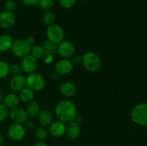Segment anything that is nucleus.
<instances>
[{"instance_id": "obj_1", "label": "nucleus", "mask_w": 147, "mask_h": 146, "mask_svg": "<svg viewBox=\"0 0 147 146\" xmlns=\"http://www.w3.org/2000/svg\"><path fill=\"white\" fill-rule=\"evenodd\" d=\"M55 113L57 120L67 123L75 120L77 116L78 110L74 102L65 99L60 100L56 104Z\"/></svg>"}, {"instance_id": "obj_2", "label": "nucleus", "mask_w": 147, "mask_h": 146, "mask_svg": "<svg viewBox=\"0 0 147 146\" xmlns=\"http://www.w3.org/2000/svg\"><path fill=\"white\" fill-rule=\"evenodd\" d=\"M81 64L88 72H96L101 67L102 62L98 54L93 52H88L82 56Z\"/></svg>"}, {"instance_id": "obj_3", "label": "nucleus", "mask_w": 147, "mask_h": 146, "mask_svg": "<svg viewBox=\"0 0 147 146\" xmlns=\"http://www.w3.org/2000/svg\"><path fill=\"white\" fill-rule=\"evenodd\" d=\"M131 120L139 126L147 125V104L142 102L133 107L131 113Z\"/></svg>"}, {"instance_id": "obj_4", "label": "nucleus", "mask_w": 147, "mask_h": 146, "mask_svg": "<svg viewBox=\"0 0 147 146\" xmlns=\"http://www.w3.org/2000/svg\"><path fill=\"white\" fill-rule=\"evenodd\" d=\"M26 79V86L34 92H40L45 87V80L40 74L33 72L27 74Z\"/></svg>"}, {"instance_id": "obj_5", "label": "nucleus", "mask_w": 147, "mask_h": 146, "mask_svg": "<svg viewBox=\"0 0 147 146\" xmlns=\"http://www.w3.org/2000/svg\"><path fill=\"white\" fill-rule=\"evenodd\" d=\"M46 37L47 40L58 44L59 43L63 41L64 38V30L63 27L59 24H53L48 26L46 29Z\"/></svg>"}, {"instance_id": "obj_6", "label": "nucleus", "mask_w": 147, "mask_h": 146, "mask_svg": "<svg viewBox=\"0 0 147 146\" xmlns=\"http://www.w3.org/2000/svg\"><path fill=\"white\" fill-rule=\"evenodd\" d=\"M31 46L24 39H17L13 42L11 46L12 53L18 58H22L30 54Z\"/></svg>"}, {"instance_id": "obj_7", "label": "nucleus", "mask_w": 147, "mask_h": 146, "mask_svg": "<svg viewBox=\"0 0 147 146\" xmlns=\"http://www.w3.org/2000/svg\"><path fill=\"white\" fill-rule=\"evenodd\" d=\"M9 116L13 123L22 125L24 124V122L29 118L25 110L19 106L10 108L9 110Z\"/></svg>"}, {"instance_id": "obj_8", "label": "nucleus", "mask_w": 147, "mask_h": 146, "mask_svg": "<svg viewBox=\"0 0 147 146\" xmlns=\"http://www.w3.org/2000/svg\"><path fill=\"white\" fill-rule=\"evenodd\" d=\"M20 66L22 67V71L27 74H31L35 72L36 70L38 67V61L31 54H28L26 57H23Z\"/></svg>"}, {"instance_id": "obj_9", "label": "nucleus", "mask_w": 147, "mask_h": 146, "mask_svg": "<svg viewBox=\"0 0 147 146\" xmlns=\"http://www.w3.org/2000/svg\"><path fill=\"white\" fill-rule=\"evenodd\" d=\"M9 138L14 141H20L26 135V129L22 124L14 123L9 126L7 131Z\"/></svg>"}, {"instance_id": "obj_10", "label": "nucleus", "mask_w": 147, "mask_h": 146, "mask_svg": "<svg viewBox=\"0 0 147 146\" xmlns=\"http://www.w3.org/2000/svg\"><path fill=\"white\" fill-rule=\"evenodd\" d=\"M75 46L70 41H62L57 44V54L63 59H69L75 54Z\"/></svg>"}, {"instance_id": "obj_11", "label": "nucleus", "mask_w": 147, "mask_h": 146, "mask_svg": "<svg viewBox=\"0 0 147 146\" xmlns=\"http://www.w3.org/2000/svg\"><path fill=\"white\" fill-rule=\"evenodd\" d=\"M55 72L59 75H66L73 71V64L69 59H61L55 63Z\"/></svg>"}, {"instance_id": "obj_12", "label": "nucleus", "mask_w": 147, "mask_h": 146, "mask_svg": "<svg viewBox=\"0 0 147 146\" xmlns=\"http://www.w3.org/2000/svg\"><path fill=\"white\" fill-rule=\"evenodd\" d=\"M16 22L15 14L13 12L4 11L0 13V27L4 29H9L14 27Z\"/></svg>"}, {"instance_id": "obj_13", "label": "nucleus", "mask_w": 147, "mask_h": 146, "mask_svg": "<svg viewBox=\"0 0 147 146\" xmlns=\"http://www.w3.org/2000/svg\"><path fill=\"white\" fill-rule=\"evenodd\" d=\"M48 127V133L53 137H60L65 134L66 124L60 120L52 122Z\"/></svg>"}, {"instance_id": "obj_14", "label": "nucleus", "mask_w": 147, "mask_h": 146, "mask_svg": "<svg viewBox=\"0 0 147 146\" xmlns=\"http://www.w3.org/2000/svg\"><path fill=\"white\" fill-rule=\"evenodd\" d=\"M80 133H81V130H80L79 123H76L74 120L67 123V125H66L65 134L68 138L71 140H76L79 137Z\"/></svg>"}, {"instance_id": "obj_15", "label": "nucleus", "mask_w": 147, "mask_h": 146, "mask_svg": "<svg viewBox=\"0 0 147 146\" xmlns=\"http://www.w3.org/2000/svg\"><path fill=\"white\" fill-rule=\"evenodd\" d=\"M77 90V86L75 83L72 82H65L60 85L59 90L63 97L69 98L73 97L76 94Z\"/></svg>"}, {"instance_id": "obj_16", "label": "nucleus", "mask_w": 147, "mask_h": 146, "mask_svg": "<svg viewBox=\"0 0 147 146\" xmlns=\"http://www.w3.org/2000/svg\"><path fill=\"white\" fill-rule=\"evenodd\" d=\"M26 86V79L23 74L14 75L10 80L9 87L14 92H19Z\"/></svg>"}, {"instance_id": "obj_17", "label": "nucleus", "mask_w": 147, "mask_h": 146, "mask_svg": "<svg viewBox=\"0 0 147 146\" xmlns=\"http://www.w3.org/2000/svg\"><path fill=\"white\" fill-rule=\"evenodd\" d=\"M38 120L42 127H47L52 123L53 120V114L48 109L40 110L38 115Z\"/></svg>"}, {"instance_id": "obj_18", "label": "nucleus", "mask_w": 147, "mask_h": 146, "mask_svg": "<svg viewBox=\"0 0 147 146\" xmlns=\"http://www.w3.org/2000/svg\"><path fill=\"white\" fill-rule=\"evenodd\" d=\"M19 98L20 101L24 103H29L32 101L34 97V92L25 86L19 91Z\"/></svg>"}, {"instance_id": "obj_19", "label": "nucleus", "mask_w": 147, "mask_h": 146, "mask_svg": "<svg viewBox=\"0 0 147 146\" xmlns=\"http://www.w3.org/2000/svg\"><path fill=\"white\" fill-rule=\"evenodd\" d=\"M13 39L9 34H4L0 35V52H6L11 48Z\"/></svg>"}, {"instance_id": "obj_20", "label": "nucleus", "mask_w": 147, "mask_h": 146, "mask_svg": "<svg viewBox=\"0 0 147 146\" xmlns=\"http://www.w3.org/2000/svg\"><path fill=\"white\" fill-rule=\"evenodd\" d=\"M20 102V100L18 94L15 93H9L4 97L2 103L8 108H11V107L18 106Z\"/></svg>"}, {"instance_id": "obj_21", "label": "nucleus", "mask_w": 147, "mask_h": 146, "mask_svg": "<svg viewBox=\"0 0 147 146\" xmlns=\"http://www.w3.org/2000/svg\"><path fill=\"white\" fill-rule=\"evenodd\" d=\"M26 113L28 117L30 118H35L38 116L40 112V106L39 103L36 101H31L27 103V106L26 107Z\"/></svg>"}, {"instance_id": "obj_22", "label": "nucleus", "mask_w": 147, "mask_h": 146, "mask_svg": "<svg viewBox=\"0 0 147 146\" xmlns=\"http://www.w3.org/2000/svg\"><path fill=\"white\" fill-rule=\"evenodd\" d=\"M30 54H31L32 56L35 57L37 60H38V59L44 58L45 55V52L42 46L38 45V44H34V45L31 46Z\"/></svg>"}, {"instance_id": "obj_23", "label": "nucleus", "mask_w": 147, "mask_h": 146, "mask_svg": "<svg viewBox=\"0 0 147 146\" xmlns=\"http://www.w3.org/2000/svg\"><path fill=\"white\" fill-rule=\"evenodd\" d=\"M42 46L44 49L45 54H51L53 56L54 54H57V44H54L48 40H45Z\"/></svg>"}, {"instance_id": "obj_24", "label": "nucleus", "mask_w": 147, "mask_h": 146, "mask_svg": "<svg viewBox=\"0 0 147 146\" xmlns=\"http://www.w3.org/2000/svg\"><path fill=\"white\" fill-rule=\"evenodd\" d=\"M48 131L46 130L45 127H37L34 132V136L38 141H44L48 136Z\"/></svg>"}, {"instance_id": "obj_25", "label": "nucleus", "mask_w": 147, "mask_h": 146, "mask_svg": "<svg viewBox=\"0 0 147 146\" xmlns=\"http://www.w3.org/2000/svg\"><path fill=\"white\" fill-rule=\"evenodd\" d=\"M42 19L43 23H44L46 26L48 27V26H50L52 25V24H55L56 17L53 12H52V11H47V12L43 15Z\"/></svg>"}, {"instance_id": "obj_26", "label": "nucleus", "mask_w": 147, "mask_h": 146, "mask_svg": "<svg viewBox=\"0 0 147 146\" xmlns=\"http://www.w3.org/2000/svg\"><path fill=\"white\" fill-rule=\"evenodd\" d=\"M9 74V65L4 61H0V79L7 77Z\"/></svg>"}, {"instance_id": "obj_27", "label": "nucleus", "mask_w": 147, "mask_h": 146, "mask_svg": "<svg viewBox=\"0 0 147 146\" xmlns=\"http://www.w3.org/2000/svg\"><path fill=\"white\" fill-rule=\"evenodd\" d=\"M55 0H39L37 4L42 9L48 10L53 7Z\"/></svg>"}, {"instance_id": "obj_28", "label": "nucleus", "mask_w": 147, "mask_h": 146, "mask_svg": "<svg viewBox=\"0 0 147 146\" xmlns=\"http://www.w3.org/2000/svg\"><path fill=\"white\" fill-rule=\"evenodd\" d=\"M9 108L3 103L0 104V123L4 121L9 116Z\"/></svg>"}, {"instance_id": "obj_29", "label": "nucleus", "mask_w": 147, "mask_h": 146, "mask_svg": "<svg viewBox=\"0 0 147 146\" xmlns=\"http://www.w3.org/2000/svg\"><path fill=\"white\" fill-rule=\"evenodd\" d=\"M4 7L6 9L5 11L14 13L17 9V2L15 0H7L4 4Z\"/></svg>"}, {"instance_id": "obj_30", "label": "nucleus", "mask_w": 147, "mask_h": 146, "mask_svg": "<svg viewBox=\"0 0 147 146\" xmlns=\"http://www.w3.org/2000/svg\"><path fill=\"white\" fill-rule=\"evenodd\" d=\"M60 7L64 9H70L76 4V0H58Z\"/></svg>"}, {"instance_id": "obj_31", "label": "nucleus", "mask_w": 147, "mask_h": 146, "mask_svg": "<svg viewBox=\"0 0 147 146\" xmlns=\"http://www.w3.org/2000/svg\"><path fill=\"white\" fill-rule=\"evenodd\" d=\"M22 67L20 64H12L9 65V74L14 75L21 74Z\"/></svg>"}, {"instance_id": "obj_32", "label": "nucleus", "mask_w": 147, "mask_h": 146, "mask_svg": "<svg viewBox=\"0 0 147 146\" xmlns=\"http://www.w3.org/2000/svg\"><path fill=\"white\" fill-rule=\"evenodd\" d=\"M71 62L73 63V64H80L82 63V56L78 55V54H73L71 57Z\"/></svg>"}, {"instance_id": "obj_33", "label": "nucleus", "mask_w": 147, "mask_h": 146, "mask_svg": "<svg viewBox=\"0 0 147 146\" xmlns=\"http://www.w3.org/2000/svg\"><path fill=\"white\" fill-rule=\"evenodd\" d=\"M24 127L26 130H31L34 128V127H35V124H34V123L32 120H29V119H27V120L24 122Z\"/></svg>"}, {"instance_id": "obj_34", "label": "nucleus", "mask_w": 147, "mask_h": 146, "mask_svg": "<svg viewBox=\"0 0 147 146\" xmlns=\"http://www.w3.org/2000/svg\"><path fill=\"white\" fill-rule=\"evenodd\" d=\"M21 1H22L23 4H26V5L32 6L37 4L39 0H21Z\"/></svg>"}, {"instance_id": "obj_35", "label": "nucleus", "mask_w": 147, "mask_h": 146, "mask_svg": "<svg viewBox=\"0 0 147 146\" xmlns=\"http://www.w3.org/2000/svg\"><path fill=\"white\" fill-rule=\"evenodd\" d=\"M45 61L47 63L52 62V61L53 60V56L51 55V54H45L44 57Z\"/></svg>"}, {"instance_id": "obj_36", "label": "nucleus", "mask_w": 147, "mask_h": 146, "mask_svg": "<svg viewBox=\"0 0 147 146\" xmlns=\"http://www.w3.org/2000/svg\"><path fill=\"white\" fill-rule=\"evenodd\" d=\"M26 41H27V42L28 43L30 46H32L34 45V43H35V39H34V37H27Z\"/></svg>"}, {"instance_id": "obj_37", "label": "nucleus", "mask_w": 147, "mask_h": 146, "mask_svg": "<svg viewBox=\"0 0 147 146\" xmlns=\"http://www.w3.org/2000/svg\"><path fill=\"white\" fill-rule=\"evenodd\" d=\"M34 146H49V145L44 141H37V143H34Z\"/></svg>"}, {"instance_id": "obj_38", "label": "nucleus", "mask_w": 147, "mask_h": 146, "mask_svg": "<svg viewBox=\"0 0 147 146\" xmlns=\"http://www.w3.org/2000/svg\"><path fill=\"white\" fill-rule=\"evenodd\" d=\"M59 77H60V75L57 72H53L51 75V77L53 80H57L59 78Z\"/></svg>"}, {"instance_id": "obj_39", "label": "nucleus", "mask_w": 147, "mask_h": 146, "mask_svg": "<svg viewBox=\"0 0 147 146\" xmlns=\"http://www.w3.org/2000/svg\"><path fill=\"white\" fill-rule=\"evenodd\" d=\"M4 143V136L1 133H0V146H3Z\"/></svg>"}, {"instance_id": "obj_40", "label": "nucleus", "mask_w": 147, "mask_h": 146, "mask_svg": "<svg viewBox=\"0 0 147 146\" xmlns=\"http://www.w3.org/2000/svg\"><path fill=\"white\" fill-rule=\"evenodd\" d=\"M3 98H4V96H3L2 93L0 92V104L3 102Z\"/></svg>"}, {"instance_id": "obj_41", "label": "nucleus", "mask_w": 147, "mask_h": 146, "mask_svg": "<svg viewBox=\"0 0 147 146\" xmlns=\"http://www.w3.org/2000/svg\"><path fill=\"white\" fill-rule=\"evenodd\" d=\"M80 1H88V0H80Z\"/></svg>"}]
</instances>
